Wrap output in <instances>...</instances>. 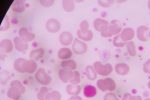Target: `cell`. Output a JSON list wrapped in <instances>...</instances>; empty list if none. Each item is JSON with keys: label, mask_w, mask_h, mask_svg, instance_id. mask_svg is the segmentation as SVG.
Segmentation results:
<instances>
[{"label": "cell", "mask_w": 150, "mask_h": 100, "mask_svg": "<svg viewBox=\"0 0 150 100\" xmlns=\"http://www.w3.org/2000/svg\"><path fill=\"white\" fill-rule=\"evenodd\" d=\"M9 28V21H8V18L4 19L3 21H2V24H1V31H5L7 29Z\"/></svg>", "instance_id": "f35d334b"}, {"label": "cell", "mask_w": 150, "mask_h": 100, "mask_svg": "<svg viewBox=\"0 0 150 100\" xmlns=\"http://www.w3.org/2000/svg\"><path fill=\"white\" fill-rule=\"evenodd\" d=\"M21 96H22V93L20 90L14 88V87H9L7 90V97L12 100H19Z\"/></svg>", "instance_id": "7402d4cb"}, {"label": "cell", "mask_w": 150, "mask_h": 100, "mask_svg": "<svg viewBox=\"0 0 150 100\" xmlns=\"http://www.w3.org/2000/svg\"><path fill=\"white\" fill-rule=\"evenodd\" d=\"M72 54H73V51L70 50L68 47H62L58 50L57 56L61 61L63 60H68L72 57Z\"/></svg>", "instance_id": "ac0fdd59"}, {"label": "cell", "mask_w": 150, "mask_h": 100, "mask_svg": "<svg viewBox=\"0 0 150 100\" xmlns=\"http://www.w3.org/2000/svg\"><path fill=\"white\" fill-rule=\"evenodd\" d=\"M114 70L118 75H120V76H125V75H127L128 73H129L130 66L127 64V63L120 62V63H117V64L115 65Z\"/></svg>", "instance_id": "9a60e30c"}, {"label": "cell", "mask_w": 150, "mask_h": 100, "mask_svg": "<svg viewBox=\"0 0 150 100\" xmlns=\"http://www.w3.org/2000/svg\"><path fill=\"white\" fill-rule=\"evenodd\" d=\"M80 81H81L80 73L75 70L74 73H73V77H72V79H71V81H70V83H71V84H79V83H80Z\"/></svg>", "instance_id": "d6a6232c"}, {"label": "cell", "mask_w": 150, "mask_h": 100, "mask_svg": "<svg viewBox=\"0 0 150 100\" xmlns=\"http://www.w3.org/2000/svg\"><path fill=\"white\" fill-rule=\"evenodd\" d=\"M147 86H148V88L150 89V80H149V82H148V84H147Z\"/></svg>", "instance_id": "ee69618b"}, {"label": "cell", "mask_w": 150, "mask_h": 100, "mask_svg": "<svg viewBox=\"0 0 150 100\" xmlns=\"http://www.w3.org/2000/svg\"><path fill=\"white\" fill-rule=\"evenodd\" d=\"M142 69H143V72H144V73L150 74V58H149V59H147L146 61L144 62Z\"/></svg>", "instance_id": "74e56055"}, {"label": "cell", "mask_w": 150, "mask_h": 100, "mask_svg": "<svg viewBox=\"0 0 150 100\" xmlns=\"http://www.w3.org/2000/svg\"><path fill=\"white\" fill-rule=\"evenodd\" d=\"M73 41H74L73 35H72L71 32L63 31V32L59 35V42H60V44L63 46H68L70 44H72Z\"/></svg>", "instance_id": "30bf717a"}, {"label": "cell", "mask_w": 150, "mask_h": 100, "mask_svg": "<svg viewBox=\"0 0 150 100\" xmlns=\"http://www.w3.org/2000/svg\"><path fill=\"white\" fill-rule=\"evenodd\" d=\"M119 36L122 41L127 43V42H129V41H132V39L134 38V36H135V32H134V30H133V28L126 27V28L122 29Z\"/></svg>", "instance_id": "8fae6325"}, {"label": "cell", "mask_w": 150, "mask_h": 100, "mask_svg": "<svg viewBox=\"0 0 150 100\" xmlns=\"http://www.w3.org/2000/svg\"><path fill=\"white\" fill-rule=\"evenodd\" d=\"M93 67H94V69H95V71L97 72V74L100 75V76H108V75H110L113 70H114V68H113V66L110 63L102 64L101 61L94 62Z\"/></svg>", "instance_id": "7a4b0ae2"}, {"label": "cell", "mask_w": 150, "mask_h": 100, "mask_svg": "<svg viewBox=\"0 0 150 100\" xmlns=\"http://www.w3.org/2000/svg\"><path fill=\"white\" fill-rule=\"evenodd\" d=\"M81 86L80 84H68L66 86V92L67 94L71 95V96H76V95H79V93L81 92Z\"/></svg>", "instance_id": "44dd1931"}, {"label": "cell", "mask_w": 150, "mask_h": 100, "mask_svg": "<svg viewBox=\"0 0 150 100\" xmlns=\"http://www.w3.org/2000/svg\"><path fill=\"white\" fill-rule=\"evenodd\" d=\"M77 36L78 39L84 41V42H89L93 39V32L89 29L88 31H82L80 29L77 30Z\"/></svg>", "instance_id": "d6986e66"}, {"label": "cell", "mask_w": 150, "mask_h": 100, "mask_svg": "<svg viewBox=\"0 0 150 100\" xmlns=\"http://www.w3.org/2000/svg\"><path fill=\"white\" fill-rule=\"evenodd\" d=\"M79 29L82 31H88L89 30V22L87 20H82L79 24Z\"/></svg>", "instance_id": "e575fe53"}, {"label": "cell", "mask_w": 150, "mask_h": 100, "mask_svg": "<svg viewBox=\"0 0 150 100\" xmlns=\"http://www.w3.org/2000/svg\"><path fill=\"white\" fill-rule=\"evenodd\" d=\"M48 94V89L46 86H42L39 90V92L37 93V95H36V97H37L38 100H45V98H46Z\"/></svg>", "instance_id": "4dcf8cb0"}, {"label": "cell", "mask_w": 150, "mask_h": 100, "mask_svg": "<svg viewBox=\"0 0 150 100\" xmlns=\"http://www.w3.org/2000/svg\"><path fill=\"white\" fill-rule=\"evenodd\" d=\"M113 45L115 47H123V46H126V42L122 41L119 35H116L113 39Z\"/></svg>", "instance_id": "1f68e13d"}, {"label": "cell", "mask_w": 150, "mask_h": 100, "mask_svg": "<svg viewBox=\"0 0 150 100\" xmlns=\"http://www.w3.org/2000/svg\"><path fill=\"white\" fill-rule=\"evenodd\" d=\"M30 59L37 61V60L41 59V58L44 56V49L43 48H36V49L32 50L30 52Z\"/></svg>", "instance_id": "d4e9b609"}, {"label": "cell", "mask_w": 150, "mask_h": 100, "mask_svg": "<svg viewBox=\"0 0 150 100\" xmlns=\"http://www.w3.org/2000/svg\"><path fill=\"white\" fill-rule=\"evenodd\" d=\"M93 26L96 31L101 33L109 26V22L103 18H96L95 20L93 21Z\"/></svg>", "instance_id": "4fadbf2b"}, {"label": "cell", "mask_w": 150, "mask_h": 100, "mask_svg": "<svg viewBox=\"0 0 150 100\" xmlns=\"http://www.w3.org/2000/svg\"><path fill=\"white\" fill-rule=\"evenodd\" d=\"M136 36L142 42H146L149 39V28L146 25H140L136 30Z\"/></svg>", "instance_id": "52a82bcc"}, {"label": "cell", "mask_w": 150, "mask_h": 100, "mask_svg": "<svg viewBox=\"0 0 150 100\" xmlns=\"http://www.w3.org/2000/svg\"><path fill=\"white\" fill-rule=\"evenodd\" d=\"M126 48H127V51H128V54L132 57L136 56V47H135V43L133 41H129V42L126 43Z\"/></svg>", "instance_id": "f546056e"}, {"label": "cell", "mask_w": 150, "mask_h": 100, "mask_svg": "<svg viewBox=\"0 0 150 100\" xmlns=\"http://www.w3.org/2000/svg\"><path fill=\"white\" fill-rule=\"evenodd\" d=\"M39 3L43 7H51L55 2H54V0H40Z\"/></svg>", "instance_id": "8d00e7d4"}, {"label": "cell", "mask_w": 150, "mask_h": 100, "mask_svg": "<svg viewBox=\"0 0 150 100\" xmlns=\"http://www.w3.org/2000/svg\"><path fill=\"white\" fill-rule=\"evenodd\" d=\"M35 79L38 83L42 84L43 86H47L52 81L51 76L45 71L44 68H38V70L35 73Z\"/></svg>", "instance_id": "3957f363"}, {"label": "cell", "mask_w": 150, "mask_h": 100, "mask_svg": "<svg viewBox=\"0 0 150 100\" xmlns=\"http://www.w3.org/2000/svg\"><path fill=\"white\" fill-rule=\"evenodd\" d=\"M18 36L21 39H23L25 42H30L35 39V34L31 31H29L26 27H21L18 31Z\"/></svg>", "instance_id": "ba28073f"}, {"label": "cell", "mask_w": 150, "mask_h": 100, "mask_svg": "<svg viewBox=\"0 0 150 100\" xmlns=\"http://www.w3.org/2000/svg\"><path fill=\"white\" fill-rule=\"evenodd\" d=\"M14 48V43L13 40L11 39H2L1 42H0V49H1L2 53H10L12 52Z\"/></svg>", "instance_id": "7c38bea8"}, {"label": "cell", "mask_w": 150, "mask_h": 100, "mask_svg": "<svg viewBox=\"0 0 150 100\" xmlns=\"http://www.w3.org/2000/svg\"><path fill=\"white\" fill-rule=\"evenodd\" d=\"M130 97H131V94H130V93H125L124 95H123L122 100H129Z\"/></svg>", "instance_id": "b9f144b4"}, {"label": "cell", "mask_w": 150, "mask_h": 100, "mask_svg": "<svg viewBox=\"0 0 150 100\" xmlns=\"http://www.w3.org/2000/svg\"><path fill=\"white\" fill-rule=\"evenodd\" d=\"M97 3L103 8H107V7L112 6L114 1H112V0H98Z\"/></svg>", "instance_id": "836d02e7"}, {"label": "cell", "mask_w": 150, "mask_h": 100, "mask_svg": "<svg viewBox=\"0 0 150 100\" xmlns=\"http://www.w3.org/2000/svg\"><path fill=\"white\" fill-rule=\"evenodd\" d=\"M10 87H14V88H16V89L20 90L21 93H22V94L25 93V91H26L25 86H24L22 82L19 81V80H13V81H11V83H10Z\"/></svg>", "instance_id": "83f0119b"}, {"label": "cell", "mask_w": 150, "mask_h": 100, "mask_svg": "<svg viewBox=\"0 0 150 100\" xmlns=\"http://www.w3.org/2000/svg\"><path fill=\"white\" fill-rule=\"evenodd\" d=\"M147 7H148V9L150 10V0H149L148 2H147Z\"/></svg>", "instance_id": "7bdbcfd3"}, {"label": "cell", "mask_w": 150, "mask_h": 100, "mask_svg": "<svg viewBox=\"0 0 150 100\" xmlns=\"http://www.w3.org/2000/svg\"><path fill=\"white\" fill-rule=\"evenodd\" d=\"M97 88L103 92L105 91L113 92L116 89V83L112 78L109 77L102 78V79L97 80Z\"/></svg>", "instance_id": "6da1fadb"}, {"label": "cell", "mask_w": 150, "mask_h": 100, "mask_svg": "<svg viewBox=\"0 0 150 100\" xmlns=\"http://www.w3.org/2000/svg\"><path fill=\"white\" fill-rule=\"evenodd\" d=\"M25 2L22 0H15L11 4V10L16 13H22L25 10Z\"/></svg>", "instance_id": "ffe728a7"}, {"label": "cell", "mask_w": 150, "mask_h": 100, "mask_svg": "<svg viewBox=\"0 0 150 100\" xmlns=\"http://www.w3.org/2000/svg\"><path fill=\"white\" fill-rule=\"evenodd\" d=\"M13 43H14V48L19 52H25L28 49V44L27 42L21 39L19 36H16L13 39Z\"/></svg>", "instance_id": "5bb4252c"}, {"label": "cell", "mask_w": 150, "mask_h": 100, "mask_svg": "<svg viewBox=\"0 0 150 100\" xmlns=\"http://www.w3.org/2000/svg\"><path fill=\"white\" fill-rule=\"evenodd\" d=\"M26 63L27 60L24 58H17L13 63V68L19 73H26Z\"/></svg>", "instance_id": "2e32d148"}, {"label": "cell", "mask_w": 150, "mask_h": 100, "mask_svg": "<svg viewBox=\"0 0 150 100\" xmlns=\"http://www.w3.org/2000/svg\"><path fill=\"white\" fill-rule=\"evenodd\" d=\"M88 50V46L84 41L80 40V39H74L73 43H72V51L73 53L77 55H82L85 54Z\"/></svg>", "instance_id": "5b68a950"}, {"label": "cell", "mask_w": 150, "mask_h": 100, "mask_svg": "<svg viewBox=\"0 0 150 100\" xmlns=\"http://www.w3.org/2000/svg\"><path fill=\"white\" fill-rule=\"evenodd\" d=\"M62 68L64 69H68V70H72V71H75L77 68V63L75 60H72V59H68V60H63L60 63Z\"/></svg>", "instance_id": "603a6c76"}, {"label": "cell", "mask_w": 150, "mask_h": 100, "mask_svg": "<svg viewBox=\"0 0 150 100\" xmlns=\"http://www.w3.org/2000/svg\"><path fill=\"white\" fill-rule=\"evenodd\" d=\"M144 100H150V98H146V99H144Z\"/></svg>", "instance_id": "f6af8a7d"}, {"label": "cell", "mask_w": 150, "mask_h": 100, "mask_svg": "<svg viewBox=\"0 0 150 100\" xmlns=\"http://www.w3.org/2000/svg\"><path fill=\"white\" fill-rule=\"evenodd\" d=\"M82 92L86 98H93L97 95V88L91 84H87L83 87Z\"/></svg>", "instance_id": "e0dca14e"}, {"label": "cell", "mask_w": 150, "mask_h": 100, "mask_svg": "<svg viewBox=\"0 0 150 100\" xmlns=\"http://www.w3.org/2000/svg\"><path fill=\"white\" fill-rule=\"evenodd\" d=\"M149 38H150V30H149Z\"/></svg>", "instance_id": "bcb514c9"}, {"label": "cell", "mask_w": 150, "mask_h": 100, "mask_svg": "<svg viewBox=\"0 0 150 100\" xmlns=\"http://www.w3.org/2000/svg\"><path fill=\"white\" fill-rule=\"evenodd\" d=\"M103 99L104 100H119L118 99V97L116 96L113 92H107V93L104 95Z\"/></svg>", "instance_id": "d590c367"}, {"label": "cell", "mask_w": 150, "mask_h": 100, "mask_svg": "<svg viewBox=\"0 0 150 100\" xmlns=\"http://www.w3.org/2000/svg\"><path fill=\"white\" fill-rule=\"evenodd\" d=\"M62 7H63L64 11L70 13L75 9V2L71 1V0H63L62 1Z\"/></svg>", "instance_id": "4316f807"}, {"label": "cell", "mask_w": 150, "mask_h": 100, "mask_svg": "<svg viewBox=\"0 0 150 100\" xmlns=\"http://www.w3.org/2000/svg\"><path fill=\"white\" fill-rule=\"evenodd\" d=\"M129 100H142V97L140 95H131Z\"/></svg>", "instance_id": "ab89813d"}, {"label": "cell", "mask_w": 150, "mask_h": 100, "mask_svg": "<svg viewBox=\"0 0 150 100\" xmlns=\"http://www.w3.org/2000/svg\"><path fill=\"white\" fill-rule=\"evenodd\" d=\"M45 100H61V93L59 91H57V90L48 92Z\"/></svg>", "instance_id": "f1b7e54d"}, {"label": "cell", "mask_w": 150, "mask_h": 100, "mask_svg": "<svg viewBox=\"0 0 150 100\" xmlns=\"http://www.w3.org/2000/svg\"><path fill=\"white\" fill-rule=\"evenodd\" d=\"M45 28L49 33H56L61 28V23L55 18H50L46 21Z\"/></svg>", "instance_id": "8992f818"}, {"label": "cell", "mask_w": 150, "mask_h": 100, "mask_svg": "<svg viewBox=\"0 0 150 100\" xmlns=\"http://www.w3.org/2000/svg\"><path fill=\"white\" fill-rule=\"evenodd\" d=\"M122 31V28L120 25L116 23H112V24H109L107 28L101 32V36L104 38H108V37H111V36H116V35H119Z\"/></svg>", "instance_id": "277c9868"}, {"label": "cell", "mask_w": 150, "mask_h": 100, "mask_svg": "<svg viewBox=\"0 0 150 100\" xmlns=\"http://www.w3.org/2000/svg\"><path fill=\"white\" fill-rule=\"evenodd\" d=\"M73 73L74 71H72V70L61 68V69L58 71V76H59V79L61 80L63 83H70L72 77H73Z\"/></svg>", "instance_id": "9c48e42d"}, {"label": "cell", "mask_w": 150, "mask_h": 100, "mask_svg": "<svg viewBox=\"0 0 150 100\" xmlns=\"http://www.w3.org/2000/svg\"><path fill=\"white\" fill-rule=\"evenodd\" d=\"M68 100H83L82 97H80L79 95H76V96H71Z\"/></svg>", "instance_id": "60d3db41"}, {"label": "cell", "mask_w": 150, "mask_h": 100, "mask_svg": "<svg viewBox=\"0 0 150 100\" xmlns=\"http://www.w3.org/2000/svg\"><path fill=\"white\" fill-rule=\"evenodd\" d=\"M85 75L90 81H93L97 78V72L95 71L93 65H87L85 67Z\"/></svg>", "instance_id": "cb8c5ba5"}, {"label": "cell", "mask_w": 150, "mask_h": 100, "mask_svg": "<svg viewBox=\"0 0 150 100\" xmlns=\"http://www.w3.org/2000/svg\"><path fill=\"white\" fill-rule=\"evenodd\" d=\"M38 70V65L36 61L34 60H27V63H26V73H29V74H33V73H36V71Z\"/></svg>", "instance_id": "484cf974"}]
</instances>
